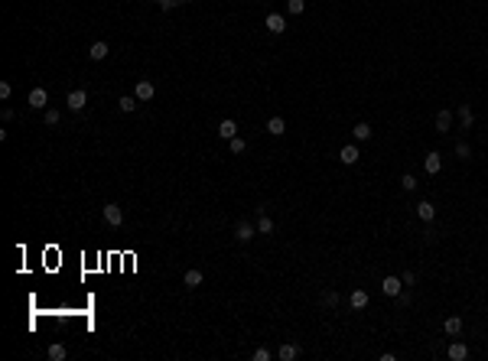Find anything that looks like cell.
I'll return each mask as SVG.
<instances>
[{
  "mask_svg": "<svg viewBox=\"0 0 488 361\" xmlns=\"http://www.w3.org/2000/svg\"><path fill=\"white\" fill-rule=\"evenodd\" d=\"M26 104L36 111H46V104H49V91L46 88H33L30 95H26Z\"/></svg>",
  "mask_w": 488,
  "mask_h": 361,
  "instance_id": "cell-1",
  "label": "cell"
},
{
  "mask_svg": "<svg viewBox=\"0 0 488 361\" xmlns=\"http://www.w3.org/2000/svg\"><path fill=\"white\" fill-rule=\"evenodd\" d=\"M134 95H137V101H153V95H156V88H153V82L150 78H140L137 85H134Z\"/></svg>",
  "mask_w": 488,
  "mask_h": 361,
  "instance_id": "cell-2",
  "label": "cell"
},
{
  "mask_svg": "<svg viewBox=\"0 0 488 361\" xmlns=\"http://www.w3.org/2000/svg\"><path fill=\"white\" fill-rule=\"evenodd\" d=\"M104 221H108L111 228H120V225H124V208L108 202V205H104Z\"/></svg>",
  "mask_w": 488,
  "mask_h": 361,
  "instance_id": "cell-3",
  "label": "cell"
},
{
  "mask_svg": "<svg viewBox=\"0 0 488 361\" xmlns=\"http://www.w3.org/2000/svg\"><path fill=\"white\" fill-rule=\"evenodd\" d=\"M65 101H68V108H72V111H85V104H88V91H85V88H72Z\"/></svg>",
  "mask_w": 488,
  "mask_h": 361,
  "instance_id": "cell-4",
  "label": "cell"
},
{
  "mask_svg": "<svg viewBox=\"0 0 488 361\" xmlns=\"http://www.w3.org/2000/svg\"><path fill=\"white\" fill-rule=\"evenodd\" d=\"M254 234H257V228H254V225H251L248 218H244V221H238V225H235V238H238L241 244H244V241H251V238H254Z\"/></svg>",
  "mask_w": 488,
  "mask_h": 361,
  "instance_id": "cell-5",
  "label": "cell"
},
{
  "mask_svg": "<svg viewBox=\"0 0 488 361\" xmlns=\"http://www.w3.org/2000/svg\"><path fill=\"white\" fill-rule=\"evenodd\" d=\"M108 52H111L108 43H101V39H98V43H91V49H88V59H91V62H104Z\"/></svg>",
  "mask_w": 488,
  "mask_h": 361,
  "instance_id": "cell-6",
  "label": "cell"
},
{
  "mask_svg": "<svg viewBox=\"0 0 488 361\" xmlns=\"http://www.w3.org/2000/svg\"><path fill=\"white\" fill-rule=\"evenodd\" d=\"M387 296H401L404 293V280L401 277H384V286H381Z\"/></svg>",
  "mask_w": 488,
  "mask_h": 361,
  "instance_id": "cell-7",
  "label": "cell"
},
{
  "mask_svg": "<svg viewBox=\"0 0 488 361\" xmlns=\"http://www.w3.org/2000/svg\"><path fill=\"white\" fill-rule=\"evenodd\" d=\"M218 137H221V140H231V137H238V124H235L231 117H225L221 124H218Z\"/></svg>",
  "mask_w": 488,
  "mask_h": 361,
  "instance_id": "cell-8",
  "label": "cell"
},
{
  "mask_svg": "<svg viewBox=\"0 0 488 361\" xmlns=\"http://www.w3.org/2000/svg\"><path fill=\"white\" fill-rule=\"evenodd\" d=\"M358 156H361V153H358V147H352V143L338 150V160H342L345 166H355V163H358Z\"/></svg>",
  "mask_w": 488,
  "mask_h": 361,
  "instance_id": "cell-9",
  "label": "cell"
},
{
  "mask_svg": "<svg viewBox=\"0 0 488 361\" xmlns=\"http://www.w3.org/2000/svg\"><path fill=\"white\" fill-rule=\"evenodd\" d=\"M449 127H453V111H436V131H439V133H446V131H449Z\"/></svg>",
  "mask_w": 488,
  "mask_h": 361,
  "instance_id": "cell-10",
  "label": "cell"
},
{
  "mask_svg": "<svg viewBox=\"0 0 488 361\" xmlns=\"http://www.w3.org/2000/svg\"><path fill=\"white\" fill-rule=\"evenodd\" d=\"M423 169L430 176H436L439 169H443V160H439V153H426V160H423Z\"/></svg>",
  "mask_w": 488,
  "mask_h": 361,
  "instance_id": "cell-11",
  "label": "cell"
},
{
  "mask_svg": "<svg viewBox=\"0 0 488 361\" xmlns=\"http://www.w3.org/2000/svg\"><path fill=\"white\" fill-rule=\"evenodd\" d=\"M446 355H449V361H466V358H469V348L462 345V342H453Z\"/></svg>",
  "mask_w": 488,
  "mask_h": 361,
  "instance_id": "cell-12",
  "label": "cell"
},
{
  "mask_svg": "<svg viewBox=\"0 0 488 361\" xmlns=\"http://www.w3.org/2000/svg\"><path fill=\"white\" fill-rule=\"evenodd\" d=\"M65 355H68V351H65L62 342H52V345L46 348V358H49V361H65Z\"/></svg>",
  "mask_w": 488,
  "mask_h": 361,
  "instance_id": "cell-13",
  "label": "cell"
},
{
  "mask_svg": "<svg viewBox=\"0 0 488 361\" xmlns=\"http://www.w3.org/2000/svg\"><path fill=\"white\" fill-rule=\"evenodd\" d=\"M280 361H296L300 358V345H293V342H286V345H280Z\"/></svg>",
  "mask_w": 488,
  "mask_h": 361,
  "instance_id": "cell-14",
  "label": "cell"
},
{
  "mask_svg": "<svg viewBox=\"0 0 488 361\" xmlns=\"http://www.w3.org/2000/svg\"><path fill=\"white\" fill-rule=\"evenodd\" d=\"M267 30H270V33H283V30H286V20H283L280 13H267Z\"/></svg>",
  "mask_w": 488,
  "mask_h": 361,
  "instance_id": "cell-15",
  "label": "cell"
},
{
  "mask_svg": "<svg viewBox=\"0 0 488 361\" xmlns=\"http://www.w3.org/2000/svg\"><path fill=\"white\" fill-rule=\"evenodd\" d=\"M267 133L283 137V133H286V120H283V117H270V120H267Z\"/></svg>",
  "mask_w": 488,
  "mask_h": 361,
  "instance_id": "cell-16",
  "label": "cell"
},
{
  "mask_svg": "<svg viewBox=\"0 0 488 361\" xmlns=\"http://www.w3.org/2000/svg\"><path fill=\"white\" fill-rule=\"evenodd\" d=\"M417 215H420L423 221H433L436 218V205L433 202H420V205H417Z\"/></svg>",
  "mask_w": 488,
  "mask_h": 361,
  "instance_id": "cell-17",
  "label": "cell"
},
{
  "mask_svg": "<svg viewBox=\"0 0 488 361\" xmlns=\"http://www.w3.org/2000/svg\"><path fill=\"white\" fill-rule=\"evenodd\" d=\"M443 328H446V335H459V332H462V319H459V316H449V319L443 322Z\"/></svg>",
  "mask_w": 488,
  "mask_h": 361,
  "instance_id": "cell-18",
  "label": "cell"
},
{
  "mask_svg": "<svg viewBox=\"0 0 488 361\" xmlns=\"http://www.w3.org/2000/svg\"><path fill=\"white\" fill-rule=\"evenodd\" d=\"M183 283L189 286V290H195V286H202V270H185Z\"/></svg>",
  "mask_w": 488,
  "mask_h": 361,
  "instance_id": "cell-19",
  "label": "cell"
},
{
  "mask_svg": "<svg viewBox=\"0 0 488 361\" xmlns=\"http://www.w3.org/2000/svg\"><path fill=\"white\" fill-rule=\"evenodd\" d=\"M348 303H352V309H365V306H368V293H365V290H355Z\"/></svg>",
  "mask_w": 488,
  "mask_h": 361,
  "instance_id": "cell-20",
  "label": "cell"
},
{
  "mask_svg": "<svg viewBox=\"0 0 488 361\" xmlns=\"http://www.w3.org/2000/svg\"><path fill=\"white\" fill-rule=\"evenodd\" d=\"M352 133H355V140H371V133H374V131H371V124L361 120V124H355V131H352Z\"/></svg>",
  "mask_w": 488,
  "mask_h": 361,
  "instance_id": "cell-21",
  "label": "cell"
},
{
  "mask_svg": "<svg viewBox=\"0 0 488 361\" xmlns=\"http://www.w3.org/2000/svg\"><path fill=\"white\" fill-rule=\"evenodd\" d=\"M137 104H140V101H137V95H124V98H120V111H124V114L137 111Z\"/></svg>",
  "mask_w": 488,
  "mask_h": 361,
  "instance_id": "cell-22",
  "label": "cell"
},
{
  "mask_svg": "<svg viewBox=\"0 0 488 361\" xmlns=\"http://www.w3.org/2000/svg\"><path fill=\"white\" fill-rule=\"evenodd\" d=\"M459 120H462V127H472V124H475V114H472V108H469V104H462V108H459Z\"/></svg>",
  "mask_w": 488,
  "mask_h": 361,
  "instance_id": "cell-23",
  "label": "cell"
},
{
  "mask_svg": "<svg viewBox=\"0 0 488 361\" xmlns=\"http://www.w3.org/2000/svg\"><path fill=\"white\" fill-rule=\"evenodd\" d=\"M257 234H273V221L260 212V218H257Z\"/></svg>",
  "mask_w": 488,
  "mask_h": 361,
  "instance_id": "cell-24",
  "label": "cell"
},
{
  "mask_svg": "<svg viewBox=\"0 0 488 361\" xmlns=\"http://www.w3.org/2000/svg\"><path fill=\"white\" fill-rule=\"evenodd\" d=\"M286 10H290L293 16H300V13L306 10V0H286Z\"/></svg>",
  "mask_w": 488,
  "mask_h": 361,
  "instance_id": "cell-25",
  "label": "cell"
},
{
  "mask_svg": "<svg viewBox=\"0 0 488 361\" xmlns=\"http://www.w3.org/2000/svg\"><path fill=\"white\" fill-rule=\"evenodd\" d=\"M322 303L336 309V306H338V293H336V290H325V293H322Z\"/></svg>",
  "mask_w": 488,
  "mask_h": 361,
  "instance_id": "cell-26",
  "label": "cell"
},
{
  "mask_svg": "<svg viewBox=\"0 0 488 361\" xmlns=\"http://www.w3.org/2000/svg\"><path fill=\"white\" fill-rule=\"evenodd\" d=\"M59 120H62V114H59V111H55V108H46V124H49V127H55Z\"/></svg>",
  "mask_w": 488,
  "mask_h": 361,
  "instance_id": "cell-27",
  "label": "cell"
},
{
  "mask_svg": "<svg viewBox=\"0 0 488 361\" xmlns=\"http://www.w3.org/2000/svg\"><path fill=\"white\" fill-rule=\"evenodd\" d=\"M228 147H231V153H244V147H248V143L241 140V137H231V140H228Z\"/></svg>",
  "mask_w": 488,
  "mask_h": 361,
  "instance_id": "cell-28",
  "label": "cell"
},
{
  "mask_svg": "<svg viewBox=\"0 0 488 361\" xmlns=\"http://www.w3.org/2000/svg\"><path fill=\"white\" fill-rule=\"evenodd\" d=\"M455 156L469 160V156H472V147H469V143H455Z\"/></svg>",
  "mask_w": 488,
  "mask_h": 361,
  "instance_id": "cell-29",
  "label": "cell"
},
{
  "mask_svg": "<svg viewBox=\"0 0 488 361\" xmlns=\"http://www.w3.org/2000/svg\"><path fill=\"white\" fill-rule=\"evenodd\" d=\"M270 348H254V361H270Z\"/></svg>",
  "mask_w": 488,
  "mask_h": 361,
  "instance_id": "cell-30",
  "label": "cell"
},
{
  "mask_svg": "<svg viewBox=\"0 0 488 361\" xmlns=\"http://www.w3.org/2000/svg\"><path fill=\"white\" fill-rule=\"evenodd\" d=\"M401 186L407 189V192H413V189H417V179H413V176L407 173V176H404V179H401Z\"/></svg>",
  "mask_w": 488,
  "mask_h": 361,
  "instance_id": "cell-31",
  "label": "cell"
},
{
  "mask_svg": "<svg viewBox=\"0 0 488 361\" xmlns=\"http://www.w3.org/2000/svg\"><path fill=\"white\" fill-rule=\"evenodd\" d=\"M10 91H13V85H10V82H0V101H7V98H10Z\"/></svg>",
  "mask_w": 488,
  "mask_h": 361,
  "instance_id": "cell-32",
  "label": "cell"
},
{
  "mask_svg": "<svg viewBox=\"0 0 488 361\" xmlns=\"http://www.w3.org/2000/svg\"><path fill=\"white\" fill-rule=\"evenodd\" d=\"M401 280H404V286H413V283H417V277H413V274H410V270H407V274H404V277H401Z\"/></svg>",
  "mask_w": 488,
  "mask_h": 361,
  "instance_id": "cell-33",
  "label": "cell"
}]
</instances>
